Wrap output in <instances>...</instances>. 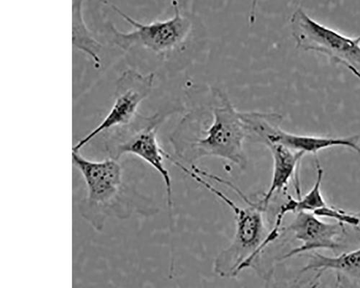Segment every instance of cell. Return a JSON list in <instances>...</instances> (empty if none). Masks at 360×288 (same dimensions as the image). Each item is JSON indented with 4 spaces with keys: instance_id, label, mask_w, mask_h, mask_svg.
Here are the masks:
<instances>
[{
    "instance_id": "obj_1",
    "label": "cell",
    "mask_w": 360,
    "mask_h": 288,
    "mask_svg": "<svg viewBox=\"0 0 360 288\" xmlns=\"http://www.w3.org/2000/svg\"><path fill=\"white\" fill-rule=\"evenodd\" d=\"M179 122L170 136L175 155L193 164L217 157L244 169L248 131L244 112L237 110L227 93L212 88Z\"/></svg>"
},
{
    "instance_id": "obj_2",
    "label": "cell",
    "mask_w": 360,
    "mask_h": 288,
    "mask_svg": "<svg viewBox=\"0 0 360 288\" xmlns=\"http://www.w3.org/2000/svg\"><path fill=\"white\" fill-rule=\"evenodd\" d=\"M74 166L81 173L86 193L79 206L81 216L96 230L109 217L128 218L134 210L133 192L117 160L92 161L72 152Z\"/></svg>"
},
{
    "instance_id": "obj_3",
    "label": "cell",
    "mask_w": 360,
    "mask_h": 288,
    "mask_svg": "<svg viewBox=\"0 0 360 288\" xmlns=\"http://www.w3.org/2000/svg\"><path fill=\"white\" fill-rule=\"evenodd\" d=\"M183 171L220 199L234 214L236 230L233 242L216 259L215 270L221 277H235L251 267L268 235L262 215L264 209L259 204H253L250 200L247 202L250 204L248 207H239L198 173L187 167H184Z\"/></svg>"
},
{
    "instance_id": "obj_4",
    "label": "cell",
    "mask_w": 360,
    "mask_h": 288,
    "mask_svg": "<svg viewBox=\"0 0 360 288\" xmlns=\"http://www.w3.org/2000/svg\"><path fill=\"white\" fill-rule=\"evenodd\" d=\"M179 109L152 115L137 114L129 125L115 128L105 138V150L110 158L119 161L125 155H133L153 167L165 185L169 211L172 208V183L170 173L165 164L169 155L160 145L158 132L162 124Z\"/></svg>"
},
{
    "instance_id": "obj_5",
    "label": "cell",
    "mask_w": 360,
    "mask_h": 288,
    "mask_svg": "<svg viewBox=\"0 0 360 288\" xmlns=\"http://www.w3.org/2000/svg\"><path fill=\"white\" fill-rule=\"evenodd\" d=\"M110 4L112 9L134 27L132 32L124 33L119 31L113 24L109 26L113 44L124 51L140 46L159 56L167 57L175 51L182 50L193 30V20L181 13L176 2L173 3L172 18L147 24L137 21Z\"/></svg>"
},
{
    "instance_id": "obj_6",
    "label": "cell",
    "mask_w": 360,
    "mask_h": 288,
    "mask_svg": "<svg viewBox=\"0 0 360 288\" xmlns=\"http://www.w3.org/2000/svg\"><path fill=\"white\" fill-rule=\"evenodd\" d=\"M290 22L297 48L321 53L360 79V36H345L317 22L302 8L294 11Z\"/></svg>"
},
{
    "instance_id": "obj_7",
    "label": "cell",
    "mask_w": 360,
    "mask_h": 288,
    "mask_svg": "<svg viewBox=\"0 0 360 288\" xmlns=\"http://www.w3.org/2000/svg\"><path fill=\"white\" fill-rule=\"evenodd\" d=\"M155 77L154 73L144 74L132 69L123 72L116 81L113 103L106 117L76 143L73 152H79L101 133L130 124L139 114V105L152 93Z\"/></svg>"
},
{
    "instance_id": "obj_8",
    "label": "cell",
    "mask_w": 360,
    "mask_h": 288,
    "mask_svg": "<svg viewBox=\"0 0 360 288\" xmlns=\"http://www.w3.org/2000/svg\"><path fill=\"white\" fill-rule=\"evenodd\" d=\"M292 233L295 238L302 242V245L285 254L282 259L319 249L339 251L341 244L338 242L341 234L345 232V225L338 223H328L316 216L313 213L302 212L297 214L292 222L283 228Z\"/></svg>"
},
{
    "instance_id": "obj_9",
    "label": "cell",
    "mask_w": 360,
    "mask_h": 288,
    "mask_svg": "<svg viewBox=\"0 0 360 288\" xmlns=\"http://www.w3.org/2000/svg\"><path fill=\"white\" fill-rule=\"evenodd\" d=\"M283 118L278 115L268 121L261 130L258 142L277 143L298 152L316 155L320 151L333 148L350 149L360 155L359 136L347 137H324L295 134L281 128Z\"/></svg>"
},
{
    "instance_id": "obj_10",
    "label": "cell",
    "mask_w": 360,
    "mask_h": 288,
    "mask_svg": "<svg viewBox=\"0 0 360 288\" xmlns=\"http://www.w3.org/2000/svg\"><path fill=\"white\" fill-rule=\"evenodd\" d=\"M264 145L272 154L274 171L269 188L258 203L264 210L276 192L285 191L290 181L296 178L300 163L306 155L293 151L281 143H266Z\"/></svg>"
},
{
    "instance_id": "obj_11",
    "label": "cell",
    "mask_w": 360,
    "mask_h": 288,
    "mask_svg": "<svg viewBox=\"0 0 360 288\" xmlns=\"http://www.w3.org/2000/svg\"><path fill=\"white\" fill-rule=\"evenodd\" d=\"M309 258V263L302 271L303 273L316 271L319 273L317 279L323 272L333 270L360 282V248L336 256H327L314 251Z\"/></svg>"
},
{
    "instance_id": "obj_12",
    "label": "cell",
    "mask_w": 360,
    "mask_h": 288,
    "mask_svg": "<svg viewBox=\"0 0 360 288\" xmlns=\"http://www.w3.org/2000/svg\"><path fill=\"white\" fill-rule=\"evenodd\" d=\"M317 175L316 180L311 190L303 197L297 199L288 195V200L281 206L276 216L274 224L275 228H282V223L285 216L290 214H298L302 212L314 213L316 211L327 206L322 192L321 184L323 178V169L321 166L318 159L316 161Z\"/></svg>"
},
{
    "instance_id": "obj_13",
    "label": "cell",
    "mask_w": 360,
    "mask_h": 288,
    "mask_svg": "<svg viewBox=\"0 0 360 288\" xmlns=\"http://www.w3.org/2000/svg\"><path fill=\"white\" fill-rule=\"evenodd\" d=\"M82 4V1H74L72 5V44L91 58L94 67L98 70L101 67L99 52L102 44L94 38L85 24Z\"/></svg>"
},
{
    "instance_id": "obj_14",
    "label": "cell",
    "mask_w": 360,
    "mask_h": 288,
    "mask_svg": "<svg viewBox=\"0 0 360 288\" xmlns=\"http://www.w3.org/2000/svg\"><path fill=\"white\" fill-rule=\"evenodd\" d=\"M313 214L319 218H327L337 221L342 225H349L353 227H359L360 224L359 218L354 213H347L328 205Z\"/></svg>"
},
{
    "instance_id": "obj_15",
    "label": "cell",
    "mask_w": 360,
    "mask_h": 288,
    "mask_svg": "<svg viewBox=\"0 0 360 288\" xmlns=\"http://www.w3.org/2000/svg\"><path fill=\"white\" fill-rule=\"evenodd\" d=\"M357 217H360V213H355L354 214Z\"/></svg>"
}]
</instances>
